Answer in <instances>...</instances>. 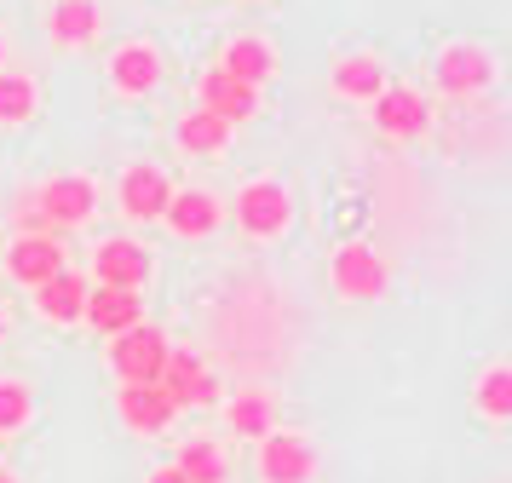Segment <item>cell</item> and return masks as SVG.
<instances>
[{
	"mask_svg": "<svg viewBox=\"0 0 512 483\" xmlns=\"http://www.w3.org/2000/svg\"><path fill=\"white\" fill-rule=\"evenodd\" d=\"M167 351H173V345H167L162 328L139 322V328H127V334L110 340V368L121 374V386H156V380H162Z\"/></svg>",
	"mask_w": 512,
	"mask_h": 483,
	"instance_id": "1",
	"label": "cell"
},
{
	"mask_svg": "<svg viewBox=\"0 0 512 483\" xmlns=\"http://www.w3.org/2000/svg\"><path fill=\"white\" fill-rule=\"evenodd\" d=\"M236 225L248 230V236H282V230L294 225V202H288V190H282L277 179L242 184V196H236Z\"/></svg>",
	"mask_w": 512,
	"mask_h": 483,
	"instance_id": "2",
	"label": "cell"
},
{
	"mask_svg": "<svg viewBox=\"0 0 512 483\" xmlns=\"http://www.w3.org/2000/svg\"><path fill=\"white\" fill-rule=\"evenodd\" d=\"M334 288L346 299H380L392 288V271H386V259L369 248V242H346V248L334 253Z\"/></svg>",
	"mask_w": 512,
	"mask_h": 483,
	"instance_id": "3",
	"label": "cell"
},
{
	"mask_svg": "<svg viewBox=\"0 0 512 483\" xmlns=\"http://www.w3.org/2000/svg\"><path fill=\"white\" fill-rule=\"evenodd\" d=\"M35 207H41L47 225H87L93 207H98V190H93V179H81V173H58L52 184L35 190Z\"/></svg>",
	"mask_w": 512,
	"mask_h": 483,
	"instance_id": "4",
	"label": "cell"
},
{
	"mask_svg": "<svg viewBox=\"0 0 512 483\" xmlns=\"http://www.w3.org/2000/svg\"><path fill=\"white\" fill-rule=\"evenodd\" d=\"M259 478L265 483H311L317 478V449L288 432L259 437Z\"/></svg>",
	"mask_w": 512,
	"mask_h": 483,
	"instance_id": "5",
	"label": "cell"
},
{
	"mask_svg": "<svg viewBox=\"0 0 512 483\" xmlns=\"http://www.w3.org/2000/svg\"><path fill=\"white\" fill-rule=\"evenodd\" d=\"M93 271H98V288H127V294H139L144 282H150V253H144L139 242H127V236H110V242L93 253Z\"/></svg>",
	"mask_w": 512,
	"mask_h": 483,
	"instance_id": "6",
	"label": "cell"
},
{
	"mask_svg": "<svg viewBox=\"0 0 512 483\" xmlns=\"http://www.w3.org/2000/svg\"><path fill=\"white\" fill-rule=\"evenodd\" d=\"M81 322H93L98 334H127L144 322V299L127 294V288H87V305H81Z\"/></svg>",
	"mask_w": 512,
	"mask_h": 483,
	"instance_id": "7",
	"label": "cell"
},
{
	"mask_svg": "<svg viewBox=\"0 0 512 483\" xmlns=\"http://www.w3.org/2000/svg\"><path fill=\"white\" fill-rule=\"evenodd\" d=\"M374 121H380V133H392V138H420L432 127V110H426V98L409 92V87H380Z\"/></svg>",
	"mask_w": 512,
	"mask_h": 483,
	"instance_id": "8",
	"label": "cell"
},
{
	"mask_svg": "<svg viewBox=\"0 0 512 483\" xmlns=\"http://www.w3.org/2000/svg\"><path fill=\"white\" fill-rule=\"evenodd\" d=\"M116 409H121V426H133V432H144V437L167 432V426H173V414H179L162 386H121Z\"/></svg>",
	"mask_w": 512,
	"mask_h": 483,
	"instance_id": "9",
	"label": "cell"
},
{
	"mask_svg": "<svg viewBox=\"0 0 512 483\" xmlns=\"http://www.w3.org/2000/svg\"><path fill=\"white\" fill-rule=\"evenodd\" d=\"M489 75H495V64H489V52H478V46H449V52L438 58V87L449 92V98L484 92Z\"/></svg>",
	"mask_w": 512,
	"mask_h": 483,
	"instance_id": "10",
	"label": "cell"
},
{
	"mask_svg": "<svg viewBox=\"0 0 512 483\" xmlns=\"http://www.w3.org/2000/svg\"><path fill=\"white\" fill-rule=\"evenodd\" d=\"M167 196H173V184H167L162 167H144L139 161V167L121 173V213L127 219H162Z\"/></svg>",
	"mask_w": 512,
	"mask_h": 483,
	"instance_id": "11",
	"label": "cell"
},
{
	"mask_svg": "<svg viewBox=\"0 0 512 483\" xmlns=\"http://www.w3.org/2000/svg\"><path fill=\"white\" fill-rule=\"evenodd\" d=\"M162 219L173 236H190V242H202V236H213L219 230V202H213L208 190H173L162 207Z\"/></svg>",
	"mask_w": 512,
	"mask_h": 483,
	"instance_id": "12",
	"label": "cell"
},
{
	"mask_svg": "<svg viewBox=\"0 0 512 483\" xmlns=\"http://www.w3.org/2000/svg\"><path fill=\"white\" fill-rule=\"evenodd\" d=\"M196 87H202V110L219 115L225 127H236V121H248V115L259 110V92H254V87H242V81H231L225 69H208Z\"/></svg>",
	"mask_w": 512,
	"mask_h": 483,
	"instance_id": "13",
	"label": "cell"
},
{
	"mask_svg": "<svg viewBox=\"0 0 512 483\" xmlns=\"http://www.w3.org/2000/svg\"><path fill=\"white\" fill-rule=\"evenodd\" d=\"M6 271L18 276L24 288H41L47 276L64 271V248H58L52 236H18V242H12V253H6Z\"/></svg>",
	"mask_w": 512,
	"mask_h": 483,
	"instance_id": "14",
	"label": "cell"
},
{
	"mask_svg": "<svg viewBox=\"0 0 512 483\" xmlns=\"http://www.w3.org/2000/svg\"><path fill=\"white\" fill-rule=\"evenodd\" d=\"M110 81H116V92H127V98H144V92L162 87V58L144 41L121 46L116 58H110Z\"/></svg>",
	"mask_w": 512,
	"mask_h": 483,
	"instance_id": "15",
	"label": "cell"
},
{
	"mask_svg": "<svg viewBox=\"0 0 512 483\" xmlns=\"http://www.w3.org/2000/svg\"><path fill=\"white\" fill-rule=\"evenodd\" d=\"M87 276H75V271H58L47 276L41 288H35V311L47 322H81V305H87Z\"/></svg>",
	"mask_w": 512,
	"mask_h": 483,
	"instance_id": "16",
	"label": "cell"
},
{
	"mask_svg": "<svg viewBox=\"0 0 512 483\" xmlns=\"http://www.w3.org/2000/svg\"><path fill=\"white\" fill-rule=\"evenodd\" d=\"M219 69H225L231 81H242V87L259 92V81L277 69V58H271V46H265V41H248V35H242V41L225 46V64H219Z\"/></svg>",
	"mask_w": 512,
	"mask_h": 483,
	"instance_id": "17",
	"label": "cell"
},
{
	"mask_svg": "<svg viewBox=\"0 0 512 483\" xmlns=\"http://www.w3.org/2000/svg\"><path fill=\"white\" fill-rule=\"evenodd\" d=\"M98 35V0H58L52 6V41L58 46H81Z\"/></svg>",
	"mask_w": 512,
	"mask_h": 483,
	"instance_id": "18",
	"label": "cell"
},
{
	"mask_svg": "<svg viewBox=\"0 0 512 483\" xmlns=\"http://www.w3.org/2000/svg\"><path fill=\"white\" fill-rule=\"evenodd\" d=\"M225 144H231V127H225L219 115L190 110L185 121H179V150H185V156H213V150H225Z\"/></svg>",
	"mask_w": 512,
	"mask_h": 483,
	"instance_id": "19",
	"label": "cell"
},
{
	"mask_svg": "<svg viewBox=\"0 0 512 483\" xmlns=\"http://www.w3.org/2000/svg\"><path fill=\"white\" fill-rule=\"evenodd\" d=\"M173 472L185 483H225V455H219V443H208V437H196V443H185L179 449V460H173Z\"/></svg>",
	"mask_w": 512,
	"mask_h": 483,
	"instance_id": "20",
	"label": "cell"
},
{
	"mask_svg": "<svg viewBox=\"0 0 512 483\" xmlns=\"http://www.w3.org/2000/svg\"><path fill=\"white\" fill-rule=\"evenodd\" d=\"M328 87L340 92V98H380L386 69L374 64V58H346V64H334V81Z\"/></svg>",
	"mask_w": 512,
	"mask_h": 483,
	"instance_id": "21",
	"label": "cell"
},
{
	"mask_svg": "<svg viewBox=\"0 0 512 483\" xmlns=\"http://www.w3.org/2000/svg\"><path fill=\"white\" fill-rule=\"evenodd\" d=\"M236 437H271L277 432V414H271V397H259V391H242L231 409H225Z\"/></svg>",
	"mask_w": 512,
	"mask_h": 483,
	"instance_id": "22",
	"label": "cell"
},
{
	"mask_svg": "<svg viewBox=\"0 0 512 483\" xmlns=\"http://www.w3.org/2000/svg\"><path fill=\"white\" fill-rule=\"evenodd\" d=\"M29 115H35V81L29 75H0V121L18 127Z\"/></svg>",
	"mask_w": 512,
	"mask_h": 483,
	"instance_id": "23",
	"label": "cell"
},
{
	"mask_svg": "<svg viewBox=\"0 0 512 483\" xmlns=\"http://www.w3.org/2000/svg\"><path fill=\"white\" fill-rule=\"evenodd\" d=\"M29 414H35V391L24 380H0V432L29 426Z\"/></svg>",
	"mask_w": 512,
	"mask_h": 483,
	"instance_id": "24",
	"label": "cell"
},
{
	"mask_svg": "<svg viewBox=\"0 0 512 483\" xmlns=\"http://www.w3.org/2000/svg\"><path fill=\"white\" fill-rule=\"evenodd\" d=\"M478 409L489 414V420H507L512 414V368H489L484 386H478Z\"/></svg>",
	"mask_w": 512,
	"mask_h": 483,
	"instance_id": "25",
	"label": "cell"
},
{
	"mask_svg": "<svg viewBox=\"0 0 512 483\" xmlns=\"http://www.w3.org/2000/svg\"><path fill=\"white\" fill-rule=\"evenodd\" d=\"M173 397V409H208V403H219V380H213L208 368L196 374V380H185L179 391H167Z\"/></svg>",
	"mask_w": 512,
	"mask_h": 483,
	"instance_id": "26",
	"label": "cell"
},
{
	"mask_svg": "<svg viewBox=\"0 0 512 483\" xmlns=\"http://www.w3.org/2000/svg\"><path fill=\"white\" fill-rule=\"evenodd\" d=\"M150 483H185V478H179L173 466H162V472H150Z\"/></svg>",
	"mask_w": 512,
	"mask_h": 483,
	"instance_id": "27",
	"label": "cell"
},
{
	"mask_svg": "<svg viewBox=\"0 0 512 483\" xmlns=\"http://www.w3.org/2000/svg\"><path fill=\"white\" fill-rule=\"evenodd\" d=\"M0 340H6V311H0Z\"/></svg>",
	"mask_w": 512,
	"mask_h": 483,
	"instance_id": "28",
	"label": "cell"
},
{
	"mask_svg": "<svg viewBox=\"0 0 512 483\" xmlns=\"http://www.w3.org/2000/svg\"><path fill=\"white\" fill-rule=\"evenodd\" d=\"M0 64H6V41H0Z\"/></svg>",
	"mask_w": 512,
	"mask_h": 483,
	"instance_id": "29",
	"label": "cell"
},
{
	"mask_svg": "<svg viewBox=\"0 0 512 483\" xmlns=\"http://www.w3.org/2000/svg\"><path fill=\"white\" fill-rule=\"evenodd\" d=\"M0 483H12V478H6V472H0Z\"/></svg>",
	"mask_w": 512,
	"mask_h": 483,
	"instance_id": "30",
	"label": "cell"
}]
</instances>
